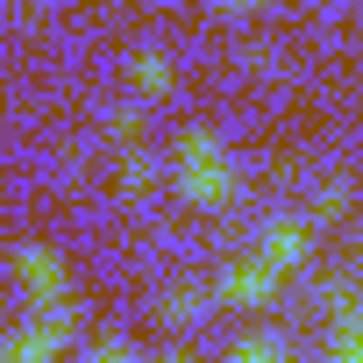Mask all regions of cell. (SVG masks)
I'll use <instances>...</instances> for the list:
<instances>
[{"label": "cell", "mask_w": 363, "mask_h": 363, "mask_svg": "<svg viewBox=\"0 0 363 363\" xmlns=\"http://www.w3.org/2000/svg\"><path fill=\"white\" fill-rule=\"evenodd\" d=\"M65 335H72V313H65V306H43L29 328H15L8 342H0V363H50Z\"/></svg>", "instance_id": "2"}, {"label": "cell", "mask_w": 363, "mask_h": 363, "mask_svg": "<svg viewBox=\"0 0 363 363\" xmlns=\"http://www.w3.org/2000/svg\"><path fill=\"white\" fill-rule=\"evenodd\" d=\"M335 363H363V335H356V313L342 299V328H335Z\"/></svg>", "instance_id": "7"}, {"label": "cell", "mask_w": 363, "mask_h": 363, "mask_svg": "<svg viewBox=\"0 0 363 363\" xmlns=\"http://www.w3.org/2000/svg\"><path fill=\"white\" fill-rule=\"evenodd\" d=\"M178 186H186L193 207H221L228 200V157L207 128H186L178 135Z\"/></svg>", "instance_id": "1"}, {"label": "cell", "mask_w": 363, "mask_h": 363, "mask_svg": "<svg viewBox=\"0 0 363 363\" xmlns=\"http://www.w3.org/2000/svg\"><path fill=\"white\" fill-rule=\"evenodd\" d=\"M164 313H171V320H186V313H200V292H171V299H164Z\"/></svg>", "instance_id": "10"}, {"label": "cell", "mask_w": 363, "mask_h": 363, "mask_svg": "<svg viewBox=\"0 0 363 363\" xmlns=\"http://www.w3.org/2000/svg\"><path fill=\"white\" fill-rule=\"evenodd\" d=\"M135 86H143V93H164V86H171V57H164V50H143V57H135Z\"/></svg>", "instance_id": "6"}, {"label": "cell", "mask_w": 363, "mask_h": 363, "mask_svg": "<svg viewBox=\"0 0 363 363\" xmlns=\"http://www.w3.org/2000/svg\"><path fill=\"white\" fill-rule=\"evenodd\" d=\"M15 271H22V285H29L43 306H57V299H65V271H57V257H50L43 242H29V250L15 257Z\"/></svg>", "instance_id": "3"}, {"label": "cell", "mask_w": 363, "mask_h": 363, "mask_svg": "<svg viewBox=\"0 0 363 363\" xmlns=\"http://www.w3.org/2000/svg\"><path fill=\"white\" fill-rule=\"evenodd\" d=\"M228 363H285V356H278V342L250 335V342H235V356H228Z\"/></svg>", "instance_id": "8"}, {"label": "cell", "mask_w": 363, "mask_h": 363, "mask_svg": "<svg viewBox=\"0 0 363 363\" xmlns=\"http://www.w3.org/2000/svg\"><path fill=\"white\" fill-rule=\"evenodd\" d=\"M271 285H278V271H271L264 257H242V264L221 278V292H228L235 306H257V299H271Z\"/></svg>", "instance_id": "4"}, {"label": "cell", "mask_w": 363, "mask_h": 363, "mask_svg": "<svg viewBox=\"0 0 363 363\" xmlns=\"http://www.w3.org/2000/svg\"><path fill=\"white\" fill-rule=\"evenodd\" d=\"M257 257H264V264H271V271L285 278V271H292V264L306 257V221H278V228L264 235V250H257Z\"/></svg>", "instance_id": "5"}, {"label": "cell", "mask_w": 363, "mask_h": 363, "mask_svg": "<svg viewBox=\"0 0 363 363\" xmlns=\"http://www.w3.org/2000/svg\"><path fill=\"white\" fill-rule=\"evenodd\" d=\"M93 363H128V349H114V342H107V349H100Z\"/></svg>", "instance_id": "11"}, {"label": "cell", "mask_w": 363, "mask_h": 363, "mask_svg": "<svg viewBox=\"0 0 363 363\" xmlns=\"http://www.w3.org/2000/svg\"><path fill=\"white\" fill-rule=\"evenodd\" d=\"M121 186H128V193H143V186H150V157H143V150H128V164H121Z\"/></svg>", "instance_id": "9"}, {"label": "cell", "mask_w": 363, "mask_h": 363, "mask_svg": "<svg viewBox=\"0 0 363 363\" xmlns=\"http://www.w3.org/2000/svg\"><path fill=\"white\" fill-rule=\"evenodd\" d=\"M228 8H257V0H228Z\"/></svg>", "instance_id": "12"}]
</instances>
